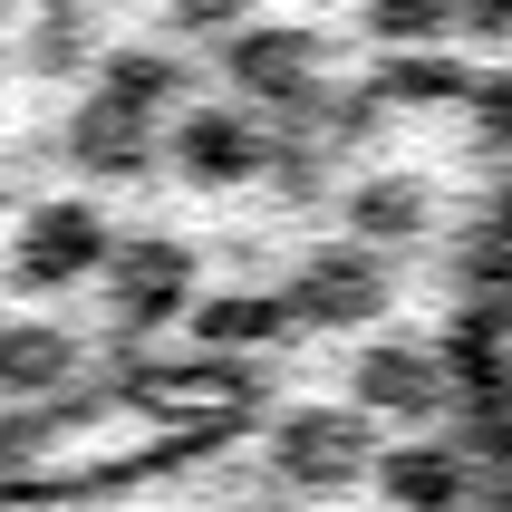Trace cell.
Segmentation results:
<instances>
[{
    "instance_id": "obj_12",
    "label": "cell",
    "mask_w": 512,
    "mask_h": 512,
    "mask_svg": "<svg viewBox=\"0 0 512 512\" xmlns=\"http://www.w3.org/2000/svg\"><path fill=\"white\" fill-rule=\"evenodd\" d=\"M358 387H368L377 406H435V368L406 358V348H377L368 368H358Z\"/></svg>"
},
{
    "instance_id": "obj_16",
    "label": "cell",
    "mask_w": 512,
    "mask_h": 512,
    "mask_svg": "<svg viewBox=\"0 0 512 512\" xmlns=\"http://www.w3.org/2000/svg\"><path fill=\"white\" fill-rule=\"evenodd\" d=\"M174 20H184V29H232L242 0H174Z\"/></svg>"
},
{
    "instance_id": "obj_14",
    "label": "cell",
    "mask_w": 512,
    "mask_h": 512,
    "mask_svg": "<svg viewBox=\"0 0 512 512\" xmlns=\"http://www.w3.org/2000/svg\"><path fill=\"white\" fill-rule=\"evenodd\" d=\"M387 484H397L406 503H445L455 474H445V455H397V464H387Z\"/></svg>"
},
{
    "instance_id": "obj_1",
    "label": "cell",
    "mask_w": 512,
    "mask_h": 512,
    "mask_svg": "<svg viewBox=\"0 0 512 512\" xmlns=\"http://www.w3.org/2000/svg\"><path fill=\"white\" fill-rule=\"evenodd\" d=\"M232 78L252 87V97L310 107L319 97V39L310 29H252V39H232Z\"/></svg>"
},
{
    "instance_id": "obj_11",
    "label": "cell",
    "mask_w": 512,
    "mask_h": 512,
    "mask_svg": "<svg viewBox=\"0 0 512 512\" xmlns=\"http://www.w3.org/2000/svg\"><path fill=\"white\" fill-rule=\"evenodd\" d=\"M290 455H300V474H348L358 464V426L348 416H290Z\"/></svg>"
},
{
    "instance_id": "obj_8",
    "label": "cell",
    "mask_w": 512,
    "mask_h": 512,
    "mask_svg": "<svg viewBox=\"0 0 512 512\" xmlns=\"http://www.w3.org/2000/svg\"><path fill=\"white\" fill-rule=\"evenodd\" d=\"M68 155H78L87 174H136V165H145V126L87 97V107H78V126H68Z\"/></svg>"
},
{
    "instance_id": "obj_2",
    "label": "cell",
    "mask_w": 512,
    "mask_h": 512,
    "mask_svg": "<svg viewBox=\"0 0 512 512\" xmlns=\"http://www.w3.org/2000/svg\"><path fill=\"white\" fill-rule=\"evenodd\" d=\"M184 290H194V252L174 242V232H126V252H116V300L136 319H165L184 310Z\"/></svg>"
},
{
    "instance_id": "obj_15",
    "label": "cell",
    "mask_w": 512,
    "mask_h": 512,
    "mask_svg": "<svg viewBox=\"0 0 512 512\" xmlns=\"http://www.w3.org/2000/svg\"><path fill=\"white\" fill-rule=\"evenodd\" d=\"M203 329L213 339H252V329H271V310L261 300H223V310H203Z\"/></svg>"
},
{
    "instance_id": "obj_10",
    "label": "cell",
    "mask_w": 512,
    "mask_h": 512,
    "mask_svg": "<svg viewBox=\"0 0 512 512\" xmlns=\"http://www.w3.org/2000/svg\"><path fill=\"white\" fill-rule=\"evenodd\" d=\"M58 368H68V339H58V329H0V387H10V397L49 387Z\"/></svg>"
},
{
    "instance_id": "obj_5",
    "label": "cell",
    "mask_w": 512,
    "mask_h": 512,
    "mask_svg": "<svg viewBox=\"0 0 512 512\" xmlns=\"http://www.w3.org/2000/svg\"><path fill=\"white\" fill-rule=\"evenodd\" d=\"M387 300V271H377L358 242H329V252L300 261V310H329V319H358Z\"/></svg>"
},
{
    "instance_id": "obj_7",
    "label": "cell",
    "mask_w": 512,
    "mask_h": 512,
    "mask_svg": "<svg viewBox=\"0 0 512 512\" xmlns=\"http://www.w3.org/2000/svg\"><path fill=\"white\" fill-rule=\"evenodd\" d=\"M174 87H184V68H174L165 49H136V58H107L97 107H116V116H136V126H155V107H174Z\"/></svg>"
},
{
    "instance_id": "obj_6",
    "label": "cell",
    "mask_w": 512,
    "mask_h": 512,
    "mask_svg": "<svg viewBox=\"0 0 512 512\" xmlns=\"http://www.w3.org/2000/svg\"><path fill=\"white\" fill-rule=\"evenodd\" d=\"M348 232H368V242H416V232H426V184H416V174H368V184L348 194Z\"/></svg>"
},
{
    "instance_id": "obj_3",
    "label": "cell",
    "mask_w": 512,
    "mask_h": 512,
    "mask_svg": "<svg viewBox=\"0 0 512 512\" xmlns=\"http://www.w3.org/2000/svg\"><path fill=\"white\" fill-rule=\"evenodd\" d=\"M97 252H107V223H97L87 203H49V213H29V232H20V281H78Z\"/></svg>"
},
{
    "instance_id": "obj_9",
    "label": "cell",
    "mask_w": 512,
    "mask_h": 512,
    "mask_svg": "<svg viewBox=\"0 0 512 512\" xmlns=\"http://www.w3.org/2000/svg\"><path fill=\"white\" fill-rule=\"evenodd\" d=\"M87 49H97V20H87V0H49V10L29 20V58H39L49 78H78Z\"/></svg>"
},
{
    "instance_id": "obj_4",
    "label": "cell",
    "mask_w": 512,
    "mask_h": 512,
    "mask_svg": "<svg viewBox=\"0 0 512 512\" xmlns=\"http://www.w3.org/2000/svg\"><path fill=\"white\" fill-rule=\"evenodd\" d=\"M174 155H184V174H194V184H242V174H261V136H252L232 107L184 116V126H174Z\"/></svg>"
},
{
    "instance_id": "obj_13",
    "label": "cell",
    "mask_w": 512,
    "mask_h": 512,
    "mask_svg": "<svg viewBox=\"0 0 512 512\" xmlns=\"http://www.w3.org/2000/svg\"><path fill=\"white\" fill-rule=\"evenodd\" d=\"M435 20H445V0H368V29L387 39H435Z\"/></svg>"
}]
</instances>
